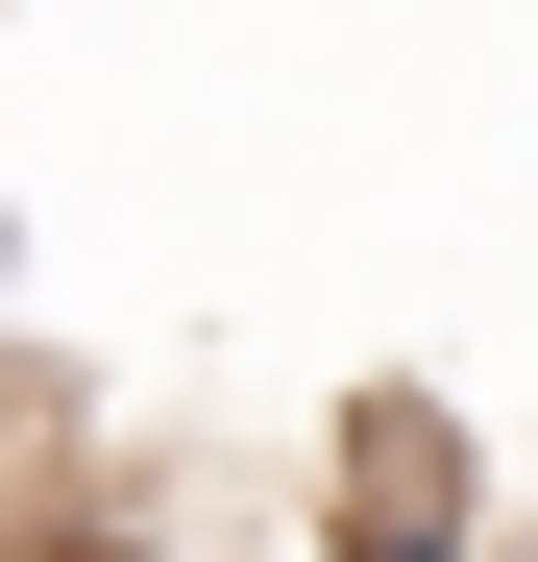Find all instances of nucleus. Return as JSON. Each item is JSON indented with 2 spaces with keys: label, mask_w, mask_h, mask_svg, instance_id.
I'll return each mask as SVG.
<instances>
[{
  "label": "nucleus",
  "mask_w": 538,
  "mask_h": 562,
  "mask_svg": "<svg viewBox=\"0 0 538 562\" xmlns=\"http://www.w3.org/2000/svg\"><path fill=\"white\" fill-rule=\"evenodd\" d=\"M466 440H440V392H368V416H343V538L318 562H466Z\"/></svg>",
  "instance_id": "nucleus-1"
},
{
  "label": "nucleus",
  "mask_w": 538,
  "mask_h": 562,
  "mask_svg": "<svg viewBox=\"0 0 538 562\" xmlns=\"http://www.w3.org/2000/svg\"><path fill=\"white\" fill-rule=\"evenodd\" d=\"M0 342H25V245H0Z\"/></svg>",
  "instance_id": "nucleus-2"
}]
</instances>
